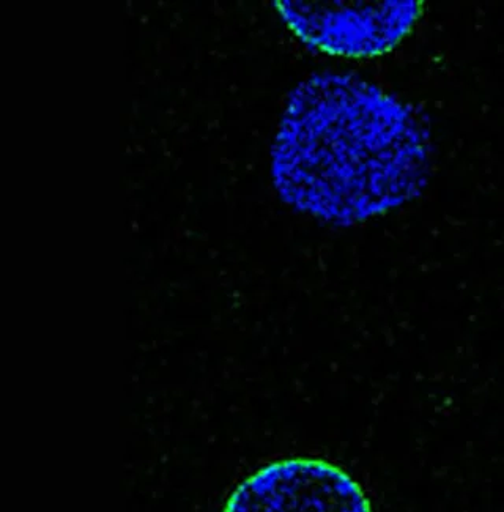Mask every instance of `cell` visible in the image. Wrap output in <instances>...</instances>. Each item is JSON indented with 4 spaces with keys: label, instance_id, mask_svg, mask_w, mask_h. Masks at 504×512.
<instances>
[{
    "label": "cell",
    "instance_id": "7a4b0ae2",
    "mask_svg": "<svg viewBox=\"0 0 504 512\" xmlns=\"http://www.w3.org/2000/svg\"><path fill=\"white\" fill-rule=\"evenodd\" d=\"M304 45L330 56L374 57L391 51L412 30L418 2H275Z\"/></svg>",
    "mask_w": 504,
    "mask_h": 512
},
{
    "label": "cell",
    "instance_id": "6da1fadb",
    "mask_svg": "<svg viewBox=\"0 0 504 512\" xmlns=\"http://www.w3.org/2000/svg\"><path fill=\"white\" fill-rule=\"evenodd\" d=\"M271 156L282 201L336 226L401 207L426 183V141L412 111L352 75L301 82Z\"/></svg>",
    "mask_w": 504,
    "mask_h": 512
},
{
    "label": "cell",
    "instance_id": "3957f363",
    "mask_svg": "<svg viewBox=\"0 0 504 512\" xmlns=\"http://www.w3.org/2000/svg\"><path fill=\"white\" fill-rule=\"evenodd\" d=\"M227 512H369L371 501L341 468L290 459L262 468L240 484Z\"/></svg>",
    "mask_w": 504,
    "mask_h": 512
}]
</instances>
